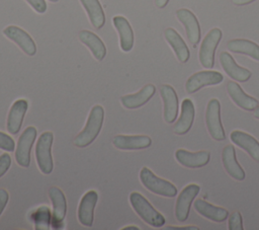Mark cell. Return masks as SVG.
Here are the masks:
<instances>
[{"label":"cell","instance_id":"28","mask_svg":"<svg viewBox=\"0 0 259 230\" xmlns=\"http://www.w3.org/2000/svg\"><path fill=\"white\" fill-rule=\"evenodd\" d=\"M82 6L87 12L91 24L100 29L105 23V15L99 0H80Z\"/></svg>","mask_w":259,"mask_h":230},{"label":"cell","instance_id":"22","mask_svg":"<svg viewBox=\"0 0 259 230\" xmlns=\"http://www.w3.org/2000/svg\"><path fill=\"white\" fill-rule=\"evenodd\" d=\"M195 116V108L193 102L189 98L183 99L181 103V113L178 121L173 127V131L176 135L186 134L192 127Z\"/></svg>","mask_w":259,"mask_h":230},{"label":"cell","instance_id":"33","mask_svg":"<svg viewBox=\"0 0 259 230\" xmlns=\"http://www.w3.org/2000/svg\"><path fill=\"white\" fill-rule=\"evenodd\" d=\"M36 12L45 13L47 11V3L45 0H25Z\"/></svg>","mask_w":259,"mask_h":230},{"label":"cell","instance_id":"11","mask_svg":"<svg viewBox=\"0 0 259 230\" xmlns=\"http://www.w3.org/2000/svg\"><path fill=\"white\" fill-rule=\"evenodd\" d=\"M98 201L97 191L91 189L85 193L78 206V220L81 225L91 227L94 221V209Z\"/></svg>","mask_w":259,"mask_h":230},{"label":"cell","instance_id":"37","mask_svg":"<svg viewBox=\"0 0 259 230\" xmlns=\"http://www.w3.org/2000/svg\"><path fill=\"white\" fill-rule=\"evenodd\" d=\"M169 0H155V5L158 8H164L168 4Z\"/></svg>","mask_w":259,"mask_h":230},{"label":"cell","instance_id":"38","mask_svg":"<svg viewBox=\"0 0 259 230\" xmlns=\"http://www.w3.org/2000/svg\"><path fill=\"white\" fill-rule=\"evenodd\" d=\"M122 229L123 230H140V228L136 227V226H127V227H124Z\"/></svg>","mask_w":259,"mask_h":230},{"label":"cell","instance_id":"18","mask_svg":"<svg viewBox=\"0 0 259 230\" xmlns=\"http://www.w3.org/2000/svg\"><path fill=\"white\" fill-rule=\"evenodd\" d=\"M227 91L231 99L241 108L246 110H254L259 102L256 98L248 95L242 87L235 81H229L227 84Z\"/></svg>","mask_w":259,"mask_h":230},{"label":"cell","instance_id":"35","mask_svg":"<svg viewBox=\"0 0 259 230\" xmlns=\"http://www.w3.org/2000/svg\"><path fill=\"white\" fill-rule=\"evenodd\" d=\"M166 229H170V230H198V227H195V226H183V227L169 226V227H166Z\"/></svg>","mask_w":259,"mask_h":230},{"label":"cell","instance_id":"36","mask_svg":"<svg viewBox=\"0 0 259 230\" xmlns=\"http://www.w3.org/2000/svg\"><path fill=\"white\" fill-rule=\"evenodd\" d=\"M232 1H233V3L235 5L242 6V5H247V4H249V3H251V2H253L255 0H232Z\"/></svg>","mask_w":259,"mask_h":230},{"label":"cell","instance_id":"10","mask_svg":"<svg viewBox=\"0 0 259 230\" xmlns=\"http://www.w3.org/2000/svg\"><path fill=\"white\" fill-rule=\"evenodd\" d=\"M4 35L14 42L26 55L34 56L36 53V45L32 37L22 28L16 25H9L3 29Z\"/></svg>","mask_w":259,"mask_h":230},{"label":"cell","instance_id":"1","mask_svg":"<svg viewBox=\"0 0 259 230\" xmlns=\"http://www.w3.org/2000/svg\"><path fill=\"white\" fill-rule=\"evenodd\" d=\"M104 121V108L96 104L88 114V119L84 129L76 136L74 145L78 148H85L89 146L99 135Z\"/></svg>","mask_w":259,"mask_h":230},{"label":"cell","instance_id":"4","mask_svg":"<svg viewBox=\"0 0 259 230\" xmlns=\"http://www.w3.org/2000/svg\"><path fill=\"white\" fill-rule=\"evenodd\" d=\"M54 134L50 131L42 132L35 145V159L39 170L44 174H50L54 168L52 157V145Z\"/></svg>","mask_w":259,"mask_h":230},{"label":"cell","instance_id":"23","mask_svg":"<svg viewBox=\"0 0 259 230\" xmlns=\"http://www.w3.org/2000/svg\"><path fill=\"white\" fill-rule=\"evenodd\" d=\"M230 138L235 145L244 149L256 162H259V142L254 137L242 131H233Z\"/></svg>","mask_w":259,"mask_h":230},{"label":"cell","instance_id":"2","mask_svg":"<svg viewBox=\"0 0 259 230\" xmlns=\"http://www.w3.org/2000/svg\"><path fill=\"white\" fill-rule=\"evenodd\" d=\"M130 203L139 217L148 225L160 228L165 224L164 216L159 213L142 194L138 191L131 193Z\"/></svg>","mask_w":259,"mask_h":230},{"label":"cell","instance_id":"17","mask_svg":"<svg viewBox=\"0 0 259 230\" xmlns=\"http://www.w3.org/2000/svg\"><path fill=\"white\" fill-rule=\"evenodd\" d=\"M222 161L227 173L236 180L242 181L245 179L246 174L236 158V151L233 145H227L222 152Z\"/></svg>","mask_w":259,"mask_h":230},{"label":"cell","instance_id":"19","mask_svg":"<svg viewBox=\"0 0 259 230\" xmlns=\"http://www.w3.org/2000/svg\"><path fill=\"white\" fill-rule=\"evenodd\" d=\"M220 62L225 72L232 79L239 82H246L250 79L251 72L248 69L239 66L229 53L222 52L220 54Z\"/></svg>","mask_w":259,"mask_h":230},{"label":"cell","instance_id":"3","mask_svg":"<svg viewBox=\"0 0 259 230\" xmlns=\"http://www.w3.org/2000/svg\"><path fill=\"white\" fill-rule=\"evenodd\" d=\"M140 180L148 190L156 195L166 198H173L177 195V188L173 183L166 179L158 177L148 167H143L141 169Z\"/></svg>","mask_w":259,"mask_h":230},{"label":"cell","instance_id":"8","mask_svg":"<svg viewBox=\"0 0 259 230\" xmlns=\"http://www.w3.org/2000/svg\"><path fill=\"white\" fill-rule=\"evenodd\" d=\"M199 190L200 186L198 184L190 183L187 186H185L178 195L175 204V217L179 222H184L187 220L190 206L194 198L198 195Z\"/></svg>","mask_w":259,"mask_h":230},{"label":"cell","instance_id":"21","mask_svg":"<svg viewBox=\"0 0 259 230\" xmlns=\"http://www.w3.org/2000/svg\"><path fill=\"white\" fill-rule=\"evenodd\" d=\"M112 23L119 35L120 49L123 52H130L134 47L135 36L128 20L121 15H116L113 16Z\"/></svg>","mask_w":259,"mask_h":230},{"label":"cell","instance_id":"7","mask_svg":"<svg viewBox=\"0 0 259 230\" xmlns=\"http://www.w3.org/2000/svg\"><path fill=\"white\" fill-rule=\"evenodd\" d=\"M37 131L34 127H27L20 137L15 149V160L18 165L27 168L30 164V152L32 145L36 139Z\"/></svg>","mask_w":259,"mask_h":230},{"label":"cell","instance_id":"14","mask_svg":"<svg viewBox=\"0 0 259 230\" xmlns=\"http://www.w3.org/2000/svg\"><path fill=\"white\" fill-rule=\"evenodd\" d=\"M176 16L183 24L188 41L195 47L200 41V26L196 16L190 10L185 8L177 10Z\"/></svg>","mask_w":259,"mask_h":230},{"label":"cell","instance_id":"31","mask_svg":"<svg viewBox=\"0 0 259 230\" xmlns=\"http://www.w3.org/2000/svg\"><path fill=\"white\" fill-rule=\"evenodd\" d=\"M0 149L7 152H12L15 149V142L13 138L3 132H0Z\"/></svg>","mask_w":259,"mask_h":230},{"label":"cell","instance_id":"34","mask_svg":"<svg viewBox=\"0 0 259 230\" xmlns=\"http://www.w3.org/2000/svg\"><path fill=\"white\" fill-rule=\"evenodd\" d=\"M9 200V194L6 189L4 188H0V216L3 213L7 203Z\"/></svg>","mask_w":259,"mask_h":230},{"label":"cell","instance_id":"5","mask_svg":"<svg viewBox=\"0 0 259 230\" xmlns=\"http://www.w3.org/2000/svg\"><path fill=\"white\" fill-rule=\"evenodd\" d=\"M222 30L218 27L210 29L202 40L198 57L200 64L206 68L211 69L214 64V52L222 40Z\"/></svg>","mask_w":259,"mask_h":230},{"label":"cell","instance_id":"26","mask_svg":"<svg viewBox=\"0 0 259 230\" xmlns=\"http://www.w3.org/2000/svg\"><path fill=\"white\" fill-rule=\"evenodd\" d=\"M194 209L199 215L213 222H224L229 217V213L226 209L213 206L201 199L194 201Z\"/></svg>","mask_w":259,"mask_h":230},{"label":"cell","instance_id":"32","mask_svg":"<svg viewBox=\"0 0 259 230\" xmlns=\"http://www.w3.org/2000/svg\"><path fill=\"white\" fill-rule=\"evenodd\" d=\"M11 165V157L8 153H2L0 155V177H2Z\"/></svg>","mask_w":259,"mask_h":230},{"label":"cell","instance_id":"30","mask_svg":"<svg viewBox=\"0 0 259 230\" xmlns=\"http://www.w3.org/2000/svg\"><path fill=\"white\" fill-rule=\"evenodd\" d=\"M229 230H243V220L240 212H233L229 216Z\"/></svg>","mask_w":259,"mask_h":230},{"label":"cell","instance_id":"6","mask_svg":"<svg viewBox=\"0 0 259 230\" xmlns=\"http://www.w3.org/2000/svg\"><path fill=\"white\" fill-rule=\"evenodd\" d=\"M205 124L212 139L217 141L226 139V134L221 122V103L217 98H211L206 105Z\"/></svg>","mask_w":259,"mask_h":230},{"label":"cell","instance_id":"13","mask_svg":"<svg viewBox=\"0 0 259 230\" xmlns=\"http://www.w3.org/2000/svg\"><path fill=\"white\" fill-rule=\"evenodd\" d=\"M112 144L119 150H141L152 145V139L146 135H116Z\"/></svg>","mask_w":259,"mask_h":230},{"label":"cell","instance_id":"24","mask_svg":"<svg viewBox=\"0 0 259 230\" xmlns=\"http://www.w3.org/2000/svg\"><path fill=\"white\" fill-rule=\"evenodd\" d=\"M79 40L84 44L91 52L93 57L97 61H102L106 56V47L101 39L94 32L83 29L79 32Z\"/></svg>","mask_w":259,"mask_h":230},{"label":"cell","instance_id":"29","mask_svg":"<svg viewBox=\"0 0 259 230\" xmlns=\"http://www.w3.org/2000/svg\"><path fill=\"white\" fill-rule=\"evenodd\" d=\"M227 48L234 53H240L259 61V46L245 39H235L231 40L227 44Z\"/></svg>","mask_w":259,"mask_h":230},{"label":"cell","instance_id":"39","mask_svg":"<svg viewBox=\"0 0 259 230\" xmlns=\"http://www.w3.org/2000/svg\"><path fill=\"white\" fill-rule=\"evenodd\" d=\"M254 117L256 118V119H258L259 120V105L255 108V111H254Z\"/></svg>","mask_w":259,"mask_h":230},{"label":"cell","instance_id":"20","mask_svg":"<svg viewBox=\"0 0 259 230\" xmlns=\"http://www.w3.org/2000/svg\"><path fill=\"white\" fill-rule=\"evenodd\" d=\"M155 92L156 87L153 84H147L136 93L122 95L120 102L127 109H136L146 104L153 97Z\"/></svg>","mask_w":259,"mask_h":230},{"label":"cell","instance_id":"40","mask_svg":"<svg viewBox=\"0 0 259 230\" xmlns=\"http://www.w3.org/2000/svg\"><path fill=\"white\" fill-rule=\"evenodd\" d=\"M49 1H51V2H58L59 0H49Z\"/></svg>","mask_w":259,"mask_h":230},{"label":"cell","instance_id":"12","mask_svg":"<svg viewBox=\"0 0 259 230\" xmlns=\"http://www.w3.org/2000/svg\"><path fill=\"white\" fill-rule=\"evenodd\" d=\"M27 108L28 102L23 98L17 99L13 102L9 109L6 121V129L9 132V134L16 135L20 131Z\"/></svg>","mask_w":259,"mask_h":230},{"label":"cell","instance_id":"27","mask_svg":"<svg viewBox=\"0 0 259 230\" xmlns=\"http://www.w3.org/2000/svg\"><path fill=\"white\" fill-rule=\"evenodd\" d=\"M164 35H165V39L168 42V44L173 49L177 59L181 63H186L189 60L190 53H189V50H188L185 42L181 37V35L172 27L166 28Z\"/></svg>","mask_w":259,"mask_h":230},{"label":"cell","instance_id":"25","mask_svg":"<svg viewBox=\"0 0 259 230\" xmlns=\"http://www.w3.org/2000/svg\"><path fill=\"white\" fill-rule=\"evenodd\" d=\"M49 198L53 205V222L59 225L65 219L67 213V201L64 193L57 186L49 188Z\"/></svg>","mask_w":259,"mask_h":230},{"label":"cell","instance_id":"9","mask_svg":"<svg viewBox=\"0 0 259 230\" xmlns=\"http://www.w3.org/2000/svg\"><path fill=\"white\" fill-rule=\"evenodd\" d=\"M224 76L218 71H200L192 74L185 83V89L188 93H194L200 88L208 85L220 84Z\"/></svg>","mask_w":259,"mask_h":230},{"label":"cell","instance_id":"16","mask_svg":"<svg viewBox=\"0 0 259 230\" xmlns=\"http://www.w3.org/2000/svg\"><path fill=\"white\" fill-rule=\"evenodd\" d=\"M175 158L182 166L187 168H198L209 162L210 154L207 151L189 152L184 149H178L175 152Z\"/></svg>","mask_w":259,"mask_h":230},{"label":"cell","instance_id":"15","mask_svg":"<svg viewBox=\"0 0 259 230\" xmlns=\"http://www.w3.org/2000/svg\"><path fill=\"white\" fill-rule=\"evenodd\" d=\"M160 94L164 103V120L168 124H172L178 113V96L175 89L168 84L160 87Z\"/></svg>","mask_w":259,"mask_h":230}]
</instances>
